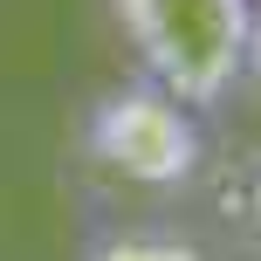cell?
Segmentation results:
<instances>
[{
	"mask_svg": "<svg viewBox=\"0 0 261 261\" xmlns=\"http://www.w3.org/2000/svg\"><path fill=\"white\" fill-rule=\"evenodd\" d=\"M110 7H117V28L144 83L179 96L186 110H213L241 90L254 62L248 0H110Z\"/></svg>",
	"mask_w": 261,
	"mask_h": 261,
	"instance_id": "6da1fadb",
	"label": "cell"
},
{
	"mask_svg": "<svg viewBox=\"0 0 261 261\" xmlns=\"http://www.w3.org/2000/svg\"><path fill=\"white\" fill-rule=\"evenodd\" d=\"M83 151H90V165H103L124 186L172 193V186H186L199 172L206 138H199V110H186L158 83L130 76V83H110V90L90 96V110H83Z\"/></svg>",
	"mask_w": 261,
	"mask_h": 261,
	"instance_id": "7a4b0ae2",
	"label": "cell"
},
{
	"mask_svg": "<svg viewBox=\"0 0 261 261\" xmlns=\"http://www.w3.org/2000/svg\"><path fill=\"white\" fill-rule=\"evenodd\" d=\"M83 261H206V254L172 227H110L83 248Z\"/></svg>",
	"mask_w": 261,
	"mask_h": 261,
	"instance_id": "3957f363",
	"label": "cell"
},
{
	"mask_svg": "<svg viewBox=\"0 0 261 261\" xmlns=\"http://www.w3.org/2000/svg\"><path fill=\"white\" fill-rule=\"evenodd\" d=\"M241 220H248L254 234H261V165L248 172V199H241Z\"/></svg>",
	"mask_w": 261,
	"mask_h": 261,
	"instance_id": "277c9868",
	"label": "cell"
},
{
	"mask_svg": "<svg viewBox=\"0 0 261 261\" xmlns=\"http://www.w3.org/2000/svg\"><path fill=\"white\" fill-rule=\"evenodd\" d=\"M248 7H254V21H261V0H248Z\"/></svg>",
	"mask_w": 261,
	"mask_h": 261,
	"instance_id": "5b68a950",
	"label": "cell"
}]
</instances>
